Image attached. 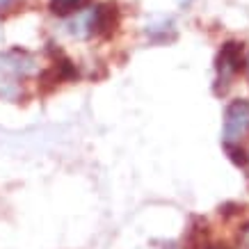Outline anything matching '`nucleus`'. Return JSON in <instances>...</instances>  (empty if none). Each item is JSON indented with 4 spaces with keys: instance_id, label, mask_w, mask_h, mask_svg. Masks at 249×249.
Segmentation results:
<instances>
[{
    "instance_id": "1",
    "label": "nucleus",
    "mask_w": 249,
    "mask_h": 249,
    "mask_svg": "<svg viewBox=\"0 0 249 249\" xmlns=\"http://www.w3.org/2000/svg\"><path fill=\"white\" fill-rule=\"evenodd\" d=\"M247 64H249V57H247L245 44L242 41H224L217 57H215V71H217L215 94H227L233 76L242 73L247 69Z\"/></svg>"
},
{
    "instance_id": "2",
    "label": "nucleus",
    "mask_w": 249,
    "mask_h": 249,
    "mask_svg": "<svg viewBox=\"0 0 249 249\" xmlns=\"http://www.w3.org/2000/svg\"><path fill=\"white\" fill-rule=\"evenodd\" d=\"M249 135V98H235L224 110V142H235Z\"/></svg>"
},
{
    "instance_id": "3",
    "label": "nucleus",
    "mask_w": 249,
    "mask_h": 249,
    "mask_svg": "<svg viewBox=\"0 0 249 249\" xmlns=\"http://www.w3.org/2000/svg\"><path fill=\"white\" fill-rule=\"evenodd\" d=\"M37 69V60L35 55L23 51V48H12L7 53H0V73L12 78H28L35 73Z\"/></svg>"
},
{
    "instance_id": "4",
    "label": "nucleus",
    "mask_w": 249,
    "mask_h": 249,
    "mask_svg": "<svg viewBox=\"0 0 249 249\" xmlns=\"http://www.w3.org/2000/svg\"><path fill=\"white\" fill-rule=\"evenodd\" d=\"M119 25V7L117 2H103L94 7V35L107 37Z\"/></svg>"
},
{
    "instance_id": "5",
    "label": "nucleus",
    "mask_w": 249,
    "mask_h": 249,
    "mask_svg": "<svg viewBox=\"0 0 249 249\" xmlns=\"http://www.w3.org/2000/svg\"><path fill=\"white\" fill-rule=\"evenodd\" d=\"M67 32L76 39L94 37V7H83L67 23Z\"/></svg>"
},
{
    "instance_id": "6",
    "label": "nucleus",
    "mask_w": 249,
    "mask_h": 249,
    "mask_svg": "<svg viewBox=\"0 0 249 249\" xmlns=\"http://www.w3.org/2000/svg\"><path fill=\"white\" fill-rule=\"evenodd\" d=\"M146 35L149 39L153 41H158V44H167V41H174L176 39V28H174V23L169 18H162L158 25H146Z\"/></svg>"
},
{
    "instance_id": "7",
    "label": "nucleus",
    "mask_w": 249,
    "mask_h": 249,
    "mask_svg": "<svg viewBox=\"0 0 249 249\" xmlns=\"http://www.w3.org/2000/svg\"><path fill=\"white\" fill-rule=\"evenodd\" d=\"M85 7V0H51V14L55 16H73Z\"/></svg>"
},
{
    "instance_id": "8",
    "label": "nucleus",
    "mask_w": 249,
    "mask_h": 249,
    "mask_svg": "<svg viewBox=\"0 0 249 249\" xmlns=\"http://www.w3.org/2000/svg\"><path fill=\"white\" fill-rule=\"evenodd\" d=\"M224 151L229 153V158H231V162L238 167H247L249 165V153L242 149L240 144L235 142H224Z\"/></svg>"
},
{
    "instance_id": "9",
    "label": "nucleus",
    "mask_w": 249,
    "mask_h": 249,
    "mask_svg": "<svg viewBox=\"0 0 249 249\" xmlns=\"http://www.w3.org/2000/svg\"><path fill=\"white\" fill-rule=\"evenodd\" d=\"M219 215L222 217H238V215H242V206L235 201H227V204L219 206Z\"/></svg>"
},
{
    "instance_id": "10",
    "label": "nucleus",
    "mask_w": 249,
    "mask_h": 249,
    "mask_svg": "<svg viewBox=\"0 0 249 249\" xmlns=\"http://www.w3.org/2000/svg\"><path fill=\"white\" fill-rule=\"evenodd\" d=\"M204 249H229V247H227V245H213V242H208Z\"/></svg>"
},
{
    "instance_id": "11",
    "label": "nucleus",
    "mask_w": 249,
    "mask_h": 249,
    "mask_svg": "<svg viewBox=\"0 0 249 249\" xmlns=\"http://www.w3.org/2000/svg\"><path fill=\"white\" fill-rule=\"evenodd\" d=\"M190 2H192V0H178V5H181V7H188Z\"/></svg>"
}]
</instances>
